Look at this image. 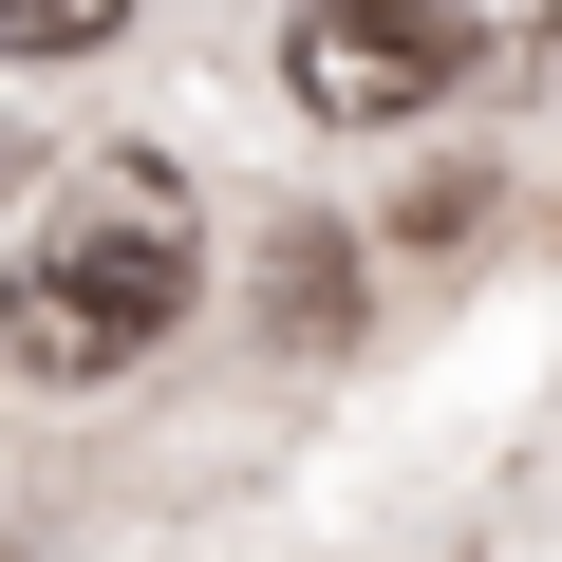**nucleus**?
<instances>
[{
	"mask_svg": "<svg viewBox=\"0 0 562 562\" xmlns=\"http://www.w3.org/2000/svg\"><path fill=\"white\" fill-rule=\"evenodd\" d=\"M469 20H487V57H543V20H562V0H469Z\"/></svg>",
	"mask_w": 562,
	"mask_h": 562,
	"instance_id": "39448f33",
	"label": "nucleus"
},
{
	"mask_svg": "<svg viewBox=\"0 0 562 562\" xmlns=\"http://www.w3.org/2000/svg\"><path fill=\"white\" fill-rule=\"evenodd\" d=\"M206 301V206L169 150H94L57 188V225L0 262V375L20 394H113L132 357H169V319Z\"/></svg>",
	"mask_w": 562,
	"mask_h": 562,
	"instance_id": "f257e3e1",
	"label": "nucleus"
},
{
	"mask_svg": "<svg viewBox=\"0 0 562 562\" xmlns=\"http://www.w3.org/2000/svg\"><path fill=\"white\" fill-rule=\"evenodd\" d=\"M132 0H0V57H94Z\"/></svg>",
	"mask_w": 562,
	"mask_h": 562,
	"instance_id": "20e7f679",
	"label": "nucleus"
},
{
	"mask_svg": "<svg viewBox=\"0 0 562 562\" xmlns=\"http://www.w3.org/2000/svg\"><path fill=\"white\" fill-rule=\"evenodd\" d=\"M357 319V244L338 225H281V338H338Z\"/></svg>",
	"mask_w": 562,
	"mask_h": 562,
	"instance_id": "7ed1b4c3",
	"label": "nucleus"
},
{
	"mask_svg": "<svg viewBox=\"0 0 562 562\" xmlns=\"http://www.w3.org/2000/svg\"><path fill=\"white\" fill-rule=\"evenodd\" d=\"M469 76V0H301L281 20V94L319 132H413Z\"/></svg>",
	"mask_w": 562,
	"mask_h": 562,
	"instance_id": "f03ea898",
	"label": "nucleus"
}]
</instances>
